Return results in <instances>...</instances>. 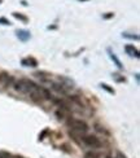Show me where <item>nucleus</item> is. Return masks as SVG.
<instances>
[{"instance_id": "8", "label": "nucleus", "mask_w": 140, "mask_h": 158, "mask_svg": "<svg viewBox=\"0 0 140 158\" xmlns=\"http://www.w3.org/2000/svg\"><path fill=\"white\" fill-rule=\"evenodd\" d=\"M52 88L55 89V91H57L58 94H66V88L64 87V84H62V83H61V84L53 83V84H52Z\"/></svg>"}, {"instance_id": "16", "label": "nucleus", "mask_w": 140, "mask_h": 158, "mask_svg": "<svg viewBox=\"0 0 140 158\" xmlns=\"http://www.w3.org/2000/svg\"><path fill=\"white\" fill-rule=\"evenodd\" d=\"M105 19H108V18H110V17H113V13H109V15H105V16H103Z\"/></svg>"}, {"instance_id": "15", "label": "nucleus", "mask_w": 140, "mask_h": 158, "mask_svg": "<svg viewBox=\"0 0 140 158\" xmlns=\"http://www.w3.org/2000/svg\"><path fill=\"white\" fill-rule=\"evenodd\" d=\"M95 127H96V130H97V131H100V132H105V130H104V127H103V128H100V126H99V124H96V126H95Z\"/></svg>"}, {"instance_id": "4", "label": "nucleus", "mask_w": 140, "mask_h": 158, "mask_svg": "<svg viewBox=\"0 0 140 158\" xmlns=\"http://www.w3.org/2000/svg\"><path fill=\"white\" fill-rule=\"evenodd\" d=\"M125 51H126V53H127V55H130L131 57H136V58H139V51L134 47V45H131V44H127V45H126V47H125Z\"/></svg>"}, {"instance_id": "21", "label": "nucleus", "mask_w": 140, "mask_h": 158, "mask_svg": "<svg viewBox=\"0 0 140 158\" xmlns=\"http://www.w3.org/2000/svg\"><path fill=\"white\" fill-rule=\"evenodd\" d=\"M0 2H2V0H0Z\"/></svg>"}, {"instance_id": "9", "label": "nucleus", "mask_w": 140, "mask_h": 158, "mask_svg": "<svg viewBox=\"0 0 140 158\" xmlns=\"http://www.w3.org/2000/svg\"><path fill=\"white\" fill-rule=\"evenodd\" d=\"M13 17H16L17 19H21V21H23V22H28V21H29V18L26 17V16L21 15V13H17V12L13 13Z\"/></svg>"}, {"instance_id": "10", "label": "nucleus", "mask_w": 140, "mask_h": 158, "mask_svg": "<svg viewBox=\"0 0 140 158\" xmlns=\"http://www.w3.org/2000/svg\"><path fill=\"white\" fill-rule=\"evenodd\" d=\"M100 87H101L103 89H105V91H108V92H109V94H112V95H114V89H113V88H110V87H109V85H108V84H105V83H101V84H100Z\"/></svg>"}, {"instance_id": "11", "label": "nucleus", "mask_w": 140, "mask_h": 158, "mask_svg": "<svg viewBox=\"0 0 140 158\" xmlns=\"http://www.w3.org/2000/svg\"><path fill=\"white\" fill-rule=\"evenodd\" d=\"M83 158H99V154H97V153H95V152H92V150H91V152H87V153H86Z\"/></svg>"}, {"instance_id": "1", "label": "nucleus", "mask_w": 140, "mask_h": 158, "mask_svg": "<svg viewBox=\"0 0 140 158\" xmlns=\"http://www.w3.org/2000/svg\"><path fill=\"white\" fill-rule=\"evenodd\" d=\"M68 124L73 130L77 131V132H79V134H86L88 131V124L86 123L84 121H82V119H70L68 122Z\"/></svg>"}, {"instance_id": "19", "label": "nucleus", "mask_w": 140, "mask_h": 158, "mask_svg": "<svg viewBox=\"0 0 140 158\" xmlns=\"http://www.w3.org/2000/svg\"><path fill=\"white\" fill-rule=\"evenodd\" d=\"M79 2H87V0H79Z\"/></svg>"}, {"instance_id": "13", "label": "nucleus", "mask_w": 140, "mask_h": 158, "mask_svg": "<svg viewBox=\"0 0 140 158\" xmlns=\"http://www.w3.org/2000/svg\"><path fill=\"white\" fill-rule=\"evenodd\" d=\"M56 115H57V118H58V119H64V113H62V111H60V110H57L56 111Z\"/></svg>"}, {"instance_id": "6", "label": "nucleus", "mask_w": 140, "mask_h": 158, "mask_svg": "<svg viewBox=\"0 0 140 158\" xmlns=\"http://www.w3.org/2000/svg\"><path fill=\"white\" fill-rule=\"evenodd\" d=\"M108 53H109V56H110V58H112V61H114V64L118 66V69H123V65H122V62L119 61V58L116 56V53L114 52H112L110 49H108Z\"/></svg>"}, {"instance_id": "14", "label": "nucleus", "mask_w": 140, "mask_h": 158, "mask_svg": "<svg viewBox=\"0 0 140 158\" xmlns=\"http://www.w3.org/2000/svg\"><path fill=\"white\" fill-rule=\"evenodd\" d=\"M0 23H3V25H11V22L6 18H4V17L0 18Z\"/></svg>"}, {"instance_id": "18", "label": "nucleus", "mask_w": 140, "mask_h": 158, "mask_svg": "<svg viewBox=\"0 0 140 158\" xmlns=\"http://www.w3.org/2000/svg\"><path fill=\"white\" fill-rule=\"evenodd\" d=\"M0 158H8V157H3V156H0Z\"/></svg>"}, {"instance_id": "2", "label": "nucleus", "mask_w": 140, "mask_h": 158, "mask_svg": "<svg viewBox=\"0 0 140 158\" xmlns=\"http://www.w3.org/2000/svg\"><path fill=\"white\" fill-rule=\"evenodd\" d=\"M82 141L90 148H100L101 147V141L95 135H84L82 136Z\"/></svg>"}, {"instance_id": "5", "label": "nucleus", "mask_w": 140, "mask_h": 158, "mask_svg": "<svg viewBox=\"0 0 140 158\" xmlns=\"http://www.w3.org/2000/svg\"><path fill=\"white\" fill-rule=\"evenodd\" d=\"M22 64H23V66H32V68L38 66V61L35 60L34 57H29V58H25V60H22Z\"/></svg>"}, {"instance_id": "20", "label": "nucleus", "mask_w": 140, "mask_h": 158, "mask_svg": "<svg viewBox=\"0 0 140 158\" xmlns=\"http://www.w3.org/2000/svg\"><path fill=\"white\" fill-rule=\"evenodd\" d=\"M106 158H113V157H106Z\"/></svg>"}, {"instance_id": "3", "label": "nucleus", "mask_w": 140, "mask_h": 158, "mask_svg": "<svg viewBox=\"0 0 140 158\" xmlns=\"http://www.w3.org/2000/svg\"><path fill=\"white\" fill-rule=\"evenodd\" d=\"M0 83L3 85H12L15 83V78L6 73V71H2V73H0Z\"/></svg>"}, {"instance_id": "17", "label": "nucleus", "mask_w": 140, "mask_h": 158, "mask_svg": "<svg viewBox=\"0 0 140 158\" xmlns=\"http://www.w3.org/2000/svg\"><path fill=\"white\" fill-rule=\"evenodd\" d=\"M117 158H126V156H125L123 153H118V154H117Z\"/></svg>"}, {"instance_id": "12", "label": "nucleus", "mask_w": 140, "mask_h": 158, "mask_svg": "<svg viewBox=\"0 0 140 158\" xmlns=\"http://www.w3.org/2000/svg\"><path fill=\"white\" fill-rule=\"evenodd\" d=\"M123 38H127V39H135V40H138L139 36L138 35H127V34H122Z\"/></svg>"}, {"instance_id": "7", "label": "nucleus", "mask_w": 140, "mask_h": 158, "mask_svg": "<svg viewBox=\"0 0 140 158\" xmlns=\"http://www.w3.org/2000/svg\"><path fill=\"white\" fill-rule=\"evenodd\" d=\"M17 36L21 39L22 42H26L30 38V32L29 31H25V30H18L17 31Z\"/></svg>"}]
</instances>
